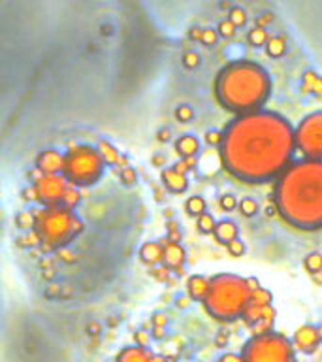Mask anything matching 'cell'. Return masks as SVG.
I'll return each instance as SVG.
<instances>
[{"mask_svg":"<svg viewBox=\"0 0 322 362\" xmlns=\"http://www.w3.org/2000/svg\"><path fill=\"white\" fill-rule=\"evenodd\" d=\"M64 158H66V155H62L56 149H45L36 158V168H40L42 174H62Z\"/></svg>","mask_w":322,"mask_h":362,"instance_id":"cell-12","label":"cell"},{"mask_svg":"<svg viewBox=\"0 0 322 362\" xmlns=\"http://www.w3.org/2000/svg\"><path fill=\"white\" fill-rule=\"evenodd\" d=\"M153 338L155 339H162L164 336H166V332H164V327H153Z\"/></svg>","mask_w":322,"mask_h":362,"instance_id":"cell-52","label":"cell"},{"mask_svg":"<svg viewBox=\"0 0 322 362\" xmlns=\"http://www.w3.org/2000/svg\"><path fill=\"white\" fill-rule=\"evenodd\" d=\"M153 164L158 166V168H160V166H166V157H164V155H155V157H153Z\"/></svg>","mask_w":322,"mask_h":362,"instance_id":"cell-53","label":"cell"},{"mask_svg":"<svg viewBox=\"0 0 322 362\" xmlns=\"http://www.w3.org/2000/svg\"><path fill=\"white\" fill-rule=\"evenodd\" d=\"M219 30H213V28H205V30H203V36H202V40H200V42H202L203 45H205V47H213L215 44H217V40H219Z\"/></svg>","mask_w":322,"mask_h":362,"instance_id":"cell-37","label":"cell"},{"mask_svg":"<svg viewBox=\"0 0 322 362\" xmlns=\"http://www.w3.org/2000/svg\"><path fill=\"white\" fill-rule=\"evenodd\" d=\"M189 36H191V40H202L203 30H202V28L194 27V28H191V33H189Z\"/></svg>","mask_w":322,"mask_h":362,"instance_id":"cell-51","label":"cell"},{"mask_svg":"<svg viewBox=\"0 0 322 362\" xmlns=\"http://www.w3.org/2000/svg\"><path fill=\"white\" fill-rule=\"evenodd\" d=\"M72 185L64 174H42L34 181L38 191V202L42 206H61L68 187Z\"/></svg>","mask_w":322,"mask_h":362,"instance_id":"cell-9","label":"cell"},{"mask_svg":"<svg viewBox=\"0 0 322 362\" xmlns=\"http://www.w3.org/2000/svg\"><path fill=\"white\" fill-rule=\"evenodd\" d=\"M196 226L202 234H213L215 226H217V221L213 219V215L208 214V211H203L202 215H198L196 217Z\"/></svg>","mask_w":322,"mask_h":362,"instance_id":"cell-25","label":"cell"},{"mask_svg":"<svg viewBox=\"0 0 322 362\" xmlns=\"http://www.w3.org/2000/svg\"><path fill=\"white\" fill-rule=\"evenodd\" d=\"M45 296L47 298H55V296H62V287H59V285H51L47 291H45Z\"/></svg>","mask_w":322,"mask_h":362,"instance_id":"cell-47","label":"cell"},{"mask_svg":"<svg viewBox=\"0 0 322 362\" xmlns=\"http://www.w3.org/2000/svg\"><path fill=\"white\" fill-rule=\"evenodd\" d=\"M222 168L245 183L277 180L298 149L296 129L281 113L268 110L237 113L220 144Z\"/></svg>","mask_w":322,"mask_h":362,"instance_id":"cell-1","label":"cell"},{"mask_svg":"<svg viewBox=\"0 0 322 362\" xmlns=\"http://www.w3.org/2000/svg\"><path fill=\"white\" fill-rule=\"evenodd\" d=\"M56 255H59V259L62 262H66V264H73V262H78V255L73 253V251H68L66 247L56 249Z\"/></svg>","mask_w":322,"mask_h":362,"instance_id":"cell-43","label":"cell"},{"mask_svg":"<svg viewBox=\"0 0 322 362\" xmlns=\"http://www.w3.org/2000/svg\"><path fill=\"white\" fill-rule=\"evenodd\" d=\"M222 140H225V130L222 132L220 130H209V132H205V144L208 146L220 147Z\"/></svg>","mask_w":322,"mask_h":362,"instance_id":"cell-36","label":"cell"},{"mask_svg":"<svg viewBox=\"0 0 322 362\" xmlns=\"http://www.w3.org/2000/svg\"><path fill=\"white\" fill-rule=\"evenodd\" d=\"M302 93L305 95H316L322 96V76L321 74L307 70L302 76Z\"/></svg>","mask_w":322,"mask_h":362,"instance_id":"cell-20","label":"cell"},{"mask_svg":"<svg viewBox=\"0 0 322 362\" xmlns=\"http://www.w3.org/2000/svg\"><path fill=\"white\" fill-rule=\"evenodd\" d=\"M266 53H268V57H271V59H281V57L287 53V42H285V38H281V36H273V38L268 40V44H266Z\"/></svg>","mask_w":322,"mask_h":362,"instance_id":"cell-22","label":"cell"},{"mask_svg":"<svg viewBox=\"0 0 322 362\" xmlns=\"http://www.w3.org/2000/svg\"><path fill=\"white\" fill-rule=\"evenodd\" d=\"M196 164H198L196 157H186V158L181 157V160H177V163L174 164V168L177 170V172H181V174H189Z\"/></svg>","mask_w":322,"mask_h":362,"instance_id":"cell-33","label":"cell"},{"mask_svg":"<svg viewBox=\"0 0 322 362\" xmlns=\"http://www.w3.org/2000/svg\"><path fill=\"white\" fill-rule=\"evenodd\" d=\"M236 27H243L245 23H247V13H245V10H242V8H234V10L230 11V17H228Z\"/></svg>","mask_w":322,"mask_h":362,"instance_id":"cell-38","label":"cell"},{"mask_svg":"<svg viewBox=\"0 0 322 362\" xmlns=\"http://www.w3.org/2000/svg\"><path fill=\"white\" fill-rule=\"evenodd\" d=\"M242 319L253 334L270 332V330H273V322H275V310L271 304L258 305L251 302Z\"/></svg>","mask_w":322,"mask_h":362,"instance_id":"cell-10","label":"cell"},{"mask_svg":"<svg viewBox=\"0 0 322 362\" xmlns=\"http://www.w3.org/2000/svg\"><path fill=\"white\" fill-rule=\"evenodd\" d=\"M253 288L249 287L247 277L236 274H219L211 277L208 298L202 304L209 315L217 321H236L243 317L251 304Z\"/></svg>","mask_w":322,"mask_h":362,"instance_id":"cell-4","label":"cell"},{"mask_svg":"<svg viewBox=\"0 0 322 362\" xmlns=\"http://www.w3.org/2000/svg\"><path fill=\"white\" fill-rule=\"evenodd\" d=\"M42 277H44L45 281H51V279H55V277H56L55 268H53V266H51V268H45V270L42 272Z\"/></svg>","mask_w":322,"mask_h":362,"instance_id":"cell-50","label":"cell"},{"mask_svg":"<svg viewBox=\"0 0 322 362\" xmlns=\"http://www.w3.org/2000/svg\"><path fill=\"white\" fill-rule=\"evenodd\" d=\"M237 234H239V230H237V225L230 219L219 221V223H217V226H215V232H213L215 240H217L220 245H228L232 240H236Z\"/></svg>","mask_w":322,"mask_h":362,"instance_id":"cell-17","label":"cell"},{"mask_svg":"<svg viewBox=\"0 0 322 362\" xmlns=\"http://www.w3.org/2000/svg\"><path fill=\"white\" fill-rule=\"evenodd\" d=\"M268 40H270L268 30H266V27H260V25H256V27L249 33V44L253 45V47H266Z\"/></svg>","mask_w":322,"mask_h":362,"instance_id":"cell-24","label":"cell"},{"mask_svg":"<svg viewBox=\"0 0 322 362\" xmlns=\"http://www.w3.org/2000/svg\"><path fill=\"white\" fill-rule=\"evenodd\" d=\"M149 276L153 277V279H157V281H168V276H169V268L166 264L160 266H151L149 268Z\"/></svg>","mask_w":322,"mask_h":362,"instance_id":"cell-35","label":"cell"},{"mask_svg":"<svg viewBox=\"0 0 322 362\" xmlns=\"http://www.w3.org/2000/svg\"><path fill=\"white\" fill-rule=\"evenodd\" d=\"M151 338H153V334L147 332V330H138V332L134 334L136 345H141V347H147V345L151 344Z\"/></svg>","mask_w":322,"mask_h":362,"instance_id":"cell-44","label":"cell"},{"mask_svg":"<svg viewBox=\"0 0 322 362\" xmlns=\"http://www.w3.org/2000/svg\"><path fill=\"white\" fill-rule=\"evenodd\" d=\"M175 119L179 123H191L192 119H194V110H192V106H189V104L177 106V110H175Z\"/></svg>","mask_w":322,"mask_h":362,"instance_id":"cell-32","label":"cell"},{"mask_svg":"<svg viewBox=\"0 0 322 362\" xmlns=\"http://www.w3.org/2000/svg\"><path fill=\"white\" fill-rule=\"evenodd\" d=\"M219 204H220V208L225 209V211H234V209L237 208V200H236V197H234V194H222V197H220V200H219Z\"/></svg>","mask_w":322,"mask_h":362,"instance_id":"cell-42","label":"cell"},{"mask_svg":"<svg viewBox=\"0 0 322 362\" xmlns=\"http://www.w3.org/2000/svg\"><path fill=\"white\" fill-rule=\"evenodd\" d=\"M36 230L42 236L40 249L44 253L66 247L73 238L83 232V221L76 211L64 206H44L36 211Z\"/></svg>","mask_w":322,"mask_h":362,"instance_id":"cell-5","label":"cell"},{"mask_svg":"<svg viewBox=\"0 0 322 362\" xmlns=\"http://www.w3.org/2000/svg\"><path fill=\"white\" fill-rule=\"evenodd\" d=\"M79 200H81V192H79V187L70 185V187H68L66 194H64V198H62L61 206L73 209L79 204Z\"/></svg>","mask_w":322,"mask_h":362,"instance_id":"cell-30","label":"cell"},{"mask_svg":"<svg viewBox=\"0 0 322 362\" xmlns=\"http://www.w3.org/2000/svg\"><path fill=\"white\" fill-rule=\"evenodd\" d=\"M247 281H249V287L253 288V291H254V288L260 287V281L256 279V277H247Z\"/></svg>","mask_w":322,"mask_h":362,"instance_id":"cell-56","label":"cell"},{"mask_svg":"<svg viewBox=\"0 0 322 362\" xmlns=\"http://www.w3.org/2000/svg\"><path fill=\"white\" fill-rule=\"evenodd\" d=\"M23 198L25 200H30V202H38V191H36V187H28L23 191Z\"/></svg>","mask_w":322,"mask_h":362,"instance_id":"cell-45","label":"cell"},{"mask_svg":"<svg viewBox=\"0 0 322 362\" xmlns=\"http://www.w3.org/2000/svg\"><path fill=\"white\" fill-rule=\"evenodd\" d=\"M16 226L19 230H34L36 228V214H32V211H19L16 215Z\"/></svg>","mask_w":322,"mask_h":362,"instance_id":"cell-23","label":"cell"},{"mask_svg":"<svg viewBox=\"0 0 322 362\" xmlns=\"http://www.w3.org/2000/svg\"><path fill=\"white\" fill-rule=\"evenodd\" d=\"M119 177H121V181H123L124 185H134L136 181H138V174H136V170L132 168V166H123L121 168V172H119Z\"/></svg>","mask_w":322,"mask_h":362,"instance_id":"cell-34","label":"cell"},{"mask_svg":"<svg viewBox=\"0 0 322 362\" xmlns=\"http://www.w3.org/2000/svg\"><path fill=\"white\" fill-rule=\"evenodd\" d=\"M17 245L19 247H38V245H42V236L38 234V230L34 228V230H30V234H27V236H21L17 238Z\"/></svg>","mask_w":322,"mask_h":362,"instance_id":"cell-31","label":"cell"},{"mask_svg":"<svg viewBox=\"0 0 322 362\" xmlns=\"http://www.w3.org/2000/svg\"><path fill=\"white\" fill-rule=\"evenodd\" d=\"M236 25H234V23L230 21V19H226V21H222L219 25V28H217V30H219V34L220 36H222V38H232V36H234V34H236Z\"/></svg>","mask_w":322,"mask_h":362,"instance_id":"cell-40","label":"cell"},{"mask_svg":"<svg viewBox=\"0 0 322 362\" xmlns=\"http://www.w3.org/2000/svg\"><path fill=\"white\" fill-rule=\"evenodd\" d=\"M140 259L149 268L157 264H164V243L162 242H145L140 247Z\"/></svg>","mask_w":322,"mask_h":362,"instance_id":"cell-14","label":"cell"},{"mask_svg":"<svg viewBox=\"0 0 322 362\" xmlns=\"http://www.w3.org/2000/svg\"><path fill=\"white\" fill-rule=\"evenodd\" d=\"M226 249H228V253H230L232 257H242V255L245 253V243H243L239 238H236V240H232V242L226 245Z\"/></svg>","mask_w":322,"mask_h":362,"instance_id":"cell-41","label":"cell"},{"mask_svg":"<svg viewBox=\"0 0 322 362\" xmlns=\"http://www.w3.org/2000/svg\"><path fill=\"white\" fill-rule=\"evenodd\" d=\"M215 95L222 107L234 113L262 110L271 95L270 74L258 62L234 61L215 79Z\"/></svg>","mask_w":322,"mask_h":362,"instance_id":"cell-3","label":"cell"},{"mask_svg":"<svg viewBox=\"0 0 322 362\" xmlns=\"http://www.w3.org/2000/svg\"><path fill=\"white\" fill-rule=\"evenodd\" d=\"M164 243V264L168 266L169 270H177L181 266H185L186 251L179 242H174L169 238L160 240Z\"/></svg>","mask_w":322,"mask_h":362,"instance_id":"cell-13","label":"cell"},{"mask_svg":"<svg viewBox=\"0 0 322 362\" xmlns=\"http://www.w3.org/2000/svg\"><path fill=\"white\" fill-rule=\"evenodd\" d=\"M321 330L318 327H313V325H304L299 327L296 332H294L292 344L296 347V351H302V353H315L316 347L321 345Z\"/></svg>","mask_w":322,"mask_h":362,"instance_id":"cell-11","label":"cell"},{"mask_svg":"<svg viewBox=\"0 0 322 362\" xmlns=\"http://www.w3.org/2000/svg\"><path fill=\"white\" fill-rule=\"evenodd\" d=\"M237 209H239V214L243 215V217H254V215L258 214V202L254 200V198L251 197H245L239 200V204H237Z\"/></svg>","mask_w":322,"mask_h":362,"instance_id":"cell-26","label":"cell"},{"mask_svg":"<svg viewBox=\"0 0 322 362\" xmlns=\"http://www.w3.org/2000/svg\"><path fill=\"white\" fill-rule=\"evenodd\" d=\"M205 208H208V204H205V200H203L202 197H191L185 204L186 214L192 215V217H198V215H202L203 211H205Z\"/></svg>","mask_w":322,"mask_h":362,"instance_id":"cell-27","label":"cell"},{"mask_svg":"<svg viewBox=\"0 0 322 362\" xmlns=\"http://www.w3.org/2000/svg\"><path fill=\"white\" fill-rule=\"evenodd\" d=\"M183 66L189 68V70H194V68L200 66V55H198L196 51H189L183 57Z\"/></svg>","mask_w":322,"mask_h":362,"instance_id":"cell-39","label":"cell"},{"mask_svg":"<svg viewBox=\"0 0 322 362\" xmlns=\"http://www.w3.org/2000/svg\"><path fill=\"white\" fill-rule=\"evenodd\" d=\"M51 266H53V260H51V259L40 260V268H42V270H45V268H51Z\"/></svg>","mask_w":322,"mask_h":362,"instance_id":"cell-57","label":"cell"},{"mask_svg":"<svg viewBox=\"0 0 322 362\" xmlns=\"http://www.w3.org/2000/svg\"><path fill=\"white\" fill-rule=\"evenodd\" d=\"M160 180H162L164 187L172 192H185L186 187H189V180H186V174H181L175 168H166L162 170L160 174Z\"/></svg>","mask_w":322,"mask_h":362,"instance_id":"cell-16","label":"cell"},{"mask_svg":"<svg viewBox=\"0 0 322 362\" xmlns=\"http://www.w3.org/2000/svg\"><path fill=\"white\" fill-rule=\"evenodd\" d=\"M273 200L294 228H322V158L305 157L288 164L275 180Z\"/></svg>","mask_w":322,"mask_h":362,"instance_id":"cell-2","label":"cell"},{"mask_svg":"<svg viewBox=\"0 0 322 362\" xmlns=\"http://www.w3.org/2000/svg\"><path fill=\"white\" fill-rule=\"evenodd\" d=\"M157 200H158V202L162 200V192H160V191H157Z\"/></svg>","mask_w":322,"mask_h":362,"instance_id":"cell-61","label":"cell"},{"mask_svg":"<svg viewBox=\"0 0 322 362\" xmlns=\"http://www.w3.org/2000/svg\"><path fill=\"white\" fill-rule=\"evenodd\" d=\"M219 361H222V362H242V361H245V358H243V355H234V353H226V355H220V358Z\"/></svg>","mask_w":322,"mask_h":362,"instance_id":"cell-48","label":"cell"},{"mask_svg":"<svg viewBox=\"0 0 322 362\" xmlns=\"http://www.w3.org/2000/svg\"><path fill=\"white\" fill-rule=\"evenodd\" d=\"M89 330H95V334H98V330H100V327H98L96 322H93V325H89Z\"/></svg>","mask_w":322,"mask_h":362,"instance_id":"cell-59","label":"cell"},{"mask_svg":"<svg viewBox=\"0 0 322 362\" xmlns=\"http://www.w3.org/2000/svg\"><path fill=\"white\" fill-rule=\"evenodd\" d=\"M175 151L183 158L198 157V153H200V141H198L196 136L192 134L181 136L179 140L175 141Z\"/></svg>","mask_w":322,"mask_h":362,"instance_id":"cell-19","label":"cell"},{"mask_svg":"<svg viewBox=\"0 0 322 362\" xmlns=\"http://www.w3.org/2000/svg\"><path fill=\"white\" fill-rule=\"evenodd\" d=\"M209 287H211V279L203 276H191L186 281V293L194 302H203L208 298Z\"/></svg>","mask_w":322,"mask_h":362,"instance_id":"cell-15","label":"cell"},{"mask_svg":"<svg viewBox=\"0 0 322 362\" xmlns=\"http://www.w3.org/2000/svg\"><path fill=\"white\" fill-rule=\"evenodd\" d=\"M251 302L258 305H270L271 302H273V294H271V291H268V288L260 285V287L254 288L253 294H251Z\"/></svg>","mask_w":322,"mask_h":362,"instance_id":"cell-28","label":"cell"},{"mask_svg":"<svg viewBox=\"0 0 322 362\" xmlns=\"http://www.w3.org/2000/svg\"><path fill=\"white\" fill-rule=\"evenodd\" d=\"M174 215V209L168 208V209H164V217H172Z\"/></svg>","mask_w":322,"mask_h":362,"instance_id":"cell-60","label":"cell"},{"mask_svg":"<svg viewBox=\"0 0 322 362\" xmlns=\"http://www.w3.org/2000/svg\"><path fill=\"white\" fill-rule=\"evenodd\" d=\"M296 144L304 157L322 158V112L304 117L296 127Z\"/></svg>","mask_w":322,"mask_h":362,"instance_id":"cell-8","label":"cell"},{"mask_svg":"<svg viewBox=\"0 0 322 362\" xmlns=\"http://www.w3.org/2000/svg\"><path fill=\"white\" fill-rule=\"evenodd\" d=\"M166 325H168V317L164 313H157L153 317V327H166Z\"/></svg>","mask_w":322,"mask_h":362,"instance_id":"cell-46","label":"cell"},{"mask_svg":"<svg viewBox=\"0 0 322 362\" xmlns=\"http://www.w3.org/2000/svg\"><path fill=\"white\" fill-rule=\"evenodd\" d=\"M226 341H228V338H226L225 334H220L219 338H217V345H225Z\"/></svg>","mask_w":322,"mask_h":362,"instance_id":"cell-58","label":"cell"},{"mask_svg":"<svg viewBox=\"0 0 322 362\" xmlns=\"http://www.w3.org/2000/svg\"><path fill=\"white\" fill-rule=\"evenodd\" d=\"M107 164L102 158L98 147L76 146L66 153L62 174L76 187H90L100 180Z\"/></svg>","mask_w":322,"mask_h":362,"instance_id":"cell-6","label":"cell"},{"mask_svg":"<svg viewBox=\"0 0 322 362\" xmlns=\"http://www.w3.org/2000/svg\"><path fill=\"white\" fill-rule=\"evenodd\" d=\"M189 300H192L191 296H189V298H186V296H183V298H177V308H183V310H185V308H189V305H191V302H189Z\"/></svg>","mask_w":322,"mask_h":362,"instance_id":"cell-55","label":"cell"},{"mask_svg":"<svg viewBox=\"0 0 322 362\" xmlns=\"http://www.w3.org/2000/svg\"><path fill=\"white\" fill-rule=\"evenodd\" d=\"M98 151H100L102 158L106 160L107 166H117L119 160H121V153H119V149L113 146L112 141L102 140L98 144Z\"/></svg>","mask_w":322,"mask_h":362,"instance_id":"cell-21","label":"cell"},{"mask_svg":"<svg viewBox=\"0 0 322 362\" xmlns=\"http://www.w3.org/2000/svg\"><path fill=\"white\" fill-rule=\"evenodd\" d=\"M117 361L123 362H147V361H157V356L147 351V347L136 345V347H124L117 355Z\"/></svg>","mask_w":322,"mask_h":362,"instance_id":"cell-18","label":"cell"},{"mask_svg":"<svg viewBox=\"0 0 322 362\" xmlns=\"http://www.w3.org/2000/svg\"><path fill=\"white\" fill-rule=\"evenodd\" d=\"M304 266H305V270L309 272L311 276H313V274H316V272H322V253H318V251H313V253L307 255L304 260Z\"/></svg>","mask_w":322,"mask_h":362,"instance_id":"cell-29","label":"cell"},{"mask_svg":"<svg viewBox=\"0 0 322 362\" xmlns=\"http://www.w3.org/2000/svg\"><path fill=\"white\" fill-rule=\"evenodd\" d=\"M271 21H273V16H271V13H264V17H260L258 19V25L260 27H266V25Z\"/></svg>","mask_w":322,"mask_h":362,"instance_id":"cell-54","label":"cell"},{"mask_svg":"<svg viewBox=\"0 0 322 362\" xmlns=\"http://www.w3.org/2000/svg\"><path fill=\"white\" fill-rule=\"evenodd\" d=\"M157 138H158V141H162V144H164V141H169V140H172V130L160 129L157 132Z\"/></svg>","mask_w":322,"mask_h":362,"instance_id":"cell-49","label":"cell"},{"mask_svg":"<svg viewBox=\"0 0 322 362\" xmlns=\"http://www.w3.org/2000/svg\"><path fill=\"white\" fill-rule=\"evenodd\" d=\"M318 330H321V338H322V325H321V327H318Z\"/></svg>","mask_w":322,"mask_h":362,"instance_id":"cell-62","label":"cell"},{"mask_svg":"<svg viewBox=\"0 0 322 362\" xmlns=\"http://www.w3.org/2000/svg\"><path fill=\"white\" fill-rule=\"evenodd\" d=\"M292 339L279 332L253 334L243 347L242 355L247 362H290L296 356Z\"/></svg>","mask_w":322,"mask_h":362,"instance_id":"cell-7","label":"cell"}]
</instances>
